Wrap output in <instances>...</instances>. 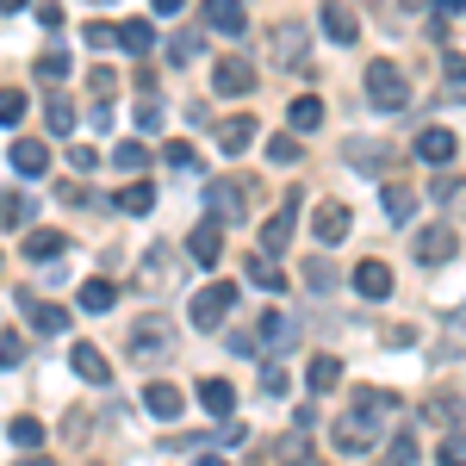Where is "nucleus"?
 Returning a JSON list of instances; mask_svg holds the SVG:
<instances>
[{
  "mask_svg": "<svg viewBox=\"0 0 466 466\" xmlns=\"http://www.w3.org/2000/svg\"><path fill=\"white\" fill-rule=\"evenodd\" d=\"M69 168H75V175H94V168H100V156H94L87 144H75L69 149Z\"/></svg>",
  "mask_w": 466,
  "mask_h": 466,
  "instance_id": "nucleus-47",
  "label": "nucleus"
},
{
  "mask_svg": "<svg viewBox=\"0 0 466 466\" xmlns=\"http://www.w3.org/2000/svg\"><path fill=\"white\" fill-rule=\"evenodd\" d=\"M410 255H417V268H441V261H454V255H461L454 224H423L417 243H410Z\"/></svg>",
  "mask_w": 466,
  "mask_h": 466,
  "instance_id": "nucleus-8",
  "label": "nucleus"
},
{
  "mask_svg": "<svg viewBox=\"0 0 466 466\" xmlns=\"http://www.w3.org/2000/svg\"><path fill=\"white\" fill-rule=\"evenodd\" d=\"M349 287H355L360 299H392V268H386V261H360L355 274H349Z\"/></svg>",
  "mask_w": 466,
  "mask_h": 466,
  "instance_id": "nucleus-13",
  "label": "nucleus"
},
{
  "mask_svg": "<svg viewBox=\"0 0 466 466\" xmlns=\"http://www.w3.org/2000/svg\"><path fill=\"white\" fill-rule=\"evenodd\" d=\"M380 199H386V218H392V224H410V212H417V193H410V187H386Z\"/></svg>",
  "mask_w": 466,
  "mask_h": 466,
  "instance_id": "nucleus-35",
  "label": "nucleus"
},
{
  "mask_svg": "<svg viewBox=\"0 0 466 466\" xmlns=\"http://www.w3.org/2000/svg\"><path fill=\"white\" fill-rule=\"evenodd\" d=\"M19 360H25V336L6 329V336H0V367H19Z\"/></svg>",
  "mask_w": 466,
  "mask_h": 466,
  "instance_id": "nucleus-43",
  "label": "nucleus"
},
{
  "mask_svg": "<svg viewBox=\"0 0 466 466\" xmlns=\"http://www.w3.org/2000/svg\"><path fill=\"white\" fill-rule=\"evenodd\" d=\"M454 410H461V398H448V392H435L430 404H423V417H430V423H454Z\"/></svg>",
  "mask_w": 466,
  "mask_h": 466,
  "instance_id": "nucleus-41",
  "label": "nucleus"
},
{
  "mask_svg": "<svg viewBox=\"0 0 466 466\" xmlns=\"http://www.w3.org/2000/svg\"><path fill=\"white\" fill-rule=\"evenodd\" d=\"M162 162H168V168H193V149L187 144H162Z\"/></svg>",
  "mask_w": 466,
  "mask_h": 466,
  "instance_id": "nucleus-51",
  "label": "nucleus"
},
{
  "mask_svg": "<svg viewBox=\"0 0 466 466\" xmlns=\"http://www.w3.org/2000/svg\"><path fill=\"white\" fill-rule=\"evenodd\" d=\"M292 218H299V193H287V206L261 224V243H255V255H268V261H274V255L287 249V243H292Z\"/></svg>",
  "mask_w": 466,
  "mask_h": 466,
  "instance_id": "nucleus-10",
  "label": "nucleus"
},
{
  "mask_svg": "<svg viewBox=\"0 0 466 466\" xmlns=\"http://www.w3.org/2000/svg\"><path fill=\"white\" fill-rule=\"evenodd\" d=\"M25 218H32V199H25V193H6V199H0V224H6V230L25 224Z\"/></svg>",
  "mask_w": 466,
  "mask_h": 466,
  "instance_id": "nucleus-40",
  "label": "nucleus"
},
{
  "mask_svg": "<svg viewBox=\"0 0 466 466\" xmlns=\"http://www.w3.org/2000/svg\"><path fill=\"white\" fill-rule=\"evenodd\" d=\"M112 162H118V168H149L144 144H118V149H112Z\"/></svg>",
  "mask_w": 466,
  "mask_h": 466,
  "instance_id": "nucleus-45",
  "label": "nucleus"
},
{
  "mask_svg": "<svg viewBox=\"0 0 466 466\" xmlns=\"http://www.w3.org/2000/svg\"><path fill=\"white\" fill-rule=\"evenodd\" d=\"M386 466H417V435L398 430L392 441H386Z\"/></svg>",
  "mask_w": 466,
  "mask_h": 466,
  "instance_id": "nucleus-38",
  "label": "nucleus"
},
{
  "mask_svg": "<svg viewBox=\"0 0 466 466\" xmlns=\"http://www.w3.org/2000/svg\"><path fill=\"white\" fill-rule=\"evenodd\" d=\"M118 212H131V218L156 212V187H149V180H131V187L118 193Z\"/></svg>",
  "mask_w": 466,
  "mask_h": 466,
  "instance_id": "nucleus-31",
  "label": "nucleus"
},
{
  "mask_svg": "<svg viewBox=\"0 0 466 466\" xmlns=\"http://www.w3.org/2000/svg\"><path fill=\"white\" fill-rule=\"evenodd\" d=\"M230 311H237V287H230V280H212V287L193 292V323H199V329H224Z\"/></svg>",
  "mask_w": 466,
  "mask_h": 466,
  "instance_id": "nucleus-5",
  "label": "nucleus"
},
{
  "mask_svg": "<svg viewBox=\"0 0 466 466\" xmlns=\"http://www.w3.org/2000/svg\"><path fill=\"white\" fill-rule=\"evenodd\" d=\"M299 466H318V461H299Z\"/></svg>",
  "mask_w": 466,
  "mask_h": 466,
  "instance_id": "nucleus-61",
  "label": "nucleus"
},
{
  "mask_svg": "<svg viewBox=\"0 0 466 466\" xmlns=\"http://www.w3.org/2000/svg\"><path fill=\"white\" fill-rule=\"evenodd\" d=\"M44 125H50V137H69V131H75V106H69V94H50V100H44Z\"/></svg>",
  "mask_w": 466,
  "mask_h": 466,
  "instance_id": "nucleus-30",
  "label": "nucleus"
},
{
  "mask_svg": "<svg viewBox=\"0 0 466 466\" xmlns=\"http://www.w3.org/2000/svg\"><path fill=\"white\" fill-rule=\"evenodd\" d=\"M199 50H206V32H199V25H180V32L168 37V63H180V69L199 63Z\"/></svg>",
  "mask_w": 466,
  "mask_h": 466,
  "instance_id": "nucleus-24",
  "label": "nucleus"
},
{
  "mask_svg": "<svg viewBox=\"0 0 466 466\" xmlns=\"http://www.w3.org/2000/svg\"><path fill=\"white\" fill-rule=\"evenodd\" d=\"M249 287H261V292H280L287 287V274L268 261V255H249Z\"/></svg>",
  "mask_w": 466,
  "mask_h": 466,
  "instance_id": "nucleus-34",
  "label": "nucleus"
},
{
  "mask_svg": "<svg viewBox=\"0 0 466 466\" xmlns=\"http://www.w3.org/2000/svg\"><path fill=\"white\" fill-rule=\"evenodd\" d=\"M349 156V168L355 175H380V162H386V144H373V137H355V144L342 149Z\"/></svg>",
  "mask_w": 466,
  "mask_h": 466,
  "instance_id": "nucleus-26",
  "label": "nucleus"
},
{
  "mask_svg": "<svg viewBox=\"0 0 466 466\" xmlns=\"http://www.w3.org/2000/svg\"><path fill=\"white\" fill-rule=\"evenodd\" d=\"M137 131H162V106H156V100L137 106Z\"/></svg>",
  "mask_w": 466,
  "mask_h": 466,
  "instance_id": "nucleus-52",
  "label": "nucleus"
},
{
  "mask_svg": "<svg viewBox=\"0 0 466 466\" xmlns=\"http://www.w3.org/2000/svg\"><path fill=\"white\" fill-rule=\"evenodd\" d=\"M299 156H305V149H299V137H292V131L268 137V162H280V168H299Z\"/></svg>",
  "mask_w": 466,
  "mask_h": 466,
  "instance_id": "nucleus-37",
  "label": "nucleus"
},
{
  "mask_svg": "<svg viewBox=\"0 0 466 466\" xmlns=\"http://www.w3.org/2000/svg\"><path fill=\"white\" fill-rule=\"evenodd\" d=\"M305 287H311V292H329V287H336V274H329V261H311V274H305Z\"/></svg>",
  "mask_w": 466,
  "mask_h": 466,
  "instance_id": "nucleus-48",
  "label": "nucleus"
},
{
  "mask_svg": "<svg viewBox=\"0 0 466 466\" xmlns=\"http://www.w3.org/2000/svg\"><path fill=\"white\" fill-rule=\"evenodd\" d=\"M13 168H19V180H44L50 175V149L37 144V137H19L13 144Z\"/></svg>",
  "mask_w": 466,
  "mask_h": 466,
  "instance_id": "nucleus-15",
  "label": "nucleus"
},
{
  "mask_svg": "<svg viewBox=\"0 0 466 466\" xmlns=\"http://www.w3.org/2000/svg\"><path fill=\"white\" fill-rule=\"evenodd\" d=\"M318 19H323V37H329V44H355V37H360V19L342 6V0H329Z\"/></svg>",
  "mask_w": 466,
  "mask_h": 466,
  "instance_id": "nucleus-16",
  "label": "nucleus"
},
{
  "mask_svg": "<svg viewBox=\"0 0 466 466\" xmlns=\"http://www.w3.org/2000/svg\"><path fill=\"white\" fill-rule=\"evenodd\" d=\"M193 466H230V461H224V454H199Z\"/></svg>",
  "mask_w": 466,
  "mask_h": 466,
  "instance_id": "nucleus-57",
  "label": "nucleus"
},
{
  "mask_svg": "<svg viewBox=\"0 0 466 466\" xmlns=\"http://www.w3.org/2000/svg\"><path fill=\"white\" fill-rule=\"evenodd\" d=\"M112 44L131 50V56H149V50H156V25H149V19H125V25L112 32Z\"/></svg>",
  "mask_w": 466,
  "mask_h": 466,
  "instance_id": "nucleus-20",
  "label": "nucleus"
},
{
  "mask_svg": "<svg viewBox=\"0 0 466 466\" xmlns=\"http://www.w3.org/2000/svg\"><path fill=\"white\" fill-rule=\"evenodd\" d=\"M417 156H423V162H435V168H448V162L461 156V137H454L448 125H435V131H423V137H417Z\"/></svg>",
  "mask_w": 466,
  "mask_h": 466,
  "instance_id": "nucleus-14",
  "label": "nucleus"
},
{
  "mask_svg": "<svg viewBox=\"0 0 466 466\" xmlns=\"http://www.w3.org/2000/svg\"><path fill=\"white\" fill-rule=\"evenodd\" d=\"M63 249H69L63 230H32V237H25V255H32V261H56Z\"/></svg>",
  "mask_w": 466,
  "mask_h": 466,
  "instance_id": "nucleus-32",
  "label": "nucleus"
},
{
  "mask_svg": "<svg viewBox=\"0 0 466 466\" xmlns=\"http://www.w3.org/2000/svg\"><path fill=\"white\" fill-rule=\"evenodd\" d=\"M435 13H441V19H454V13H466V0H435Z\"/></svg>",
  "mask_w": 466,
  "mask_h": 466,
  "instance_id": "nucleus-55",
  "label": "nucleus"
},
{
  "mask_svg": "<svg viewBox=\"0 0 466 466\" xmlns=\"http://www.w3.org/2000/svg\"><path fill=\"white\" fill-rule=\"evenodd\" d=\"M255 63H243V56H224V63H212V94H224V100H249L255 94Z\"/></svg>",
  "mask_w": 466,
  "mask_h": 466,
  "instance_id": "nucleus-9",
  "label": "nucleus"
},
{
  "mask_svg": "<svg viewBox=\"0 0 466 466\" xmlns=\"http://www.w3.org/2000/svg\"><path fill=\"white\" fill-rule=\"evenodd\" d=\"M261 392L280 398V392H287V373H280V367H261Z\"/></svg>",
  "mask_w": 466,
  "mask_h": 466,
  "instance_id": "nucleus-53",
  "label": "nucleus"
},
{
  "mask_svg": "<svg viewBox=\"0 0 466 466\" xmlns=\"http://www.w3.org/2000/svg\"><path fill=\"white\" fill-rule=\"evenodd\" d=\"M81 37H87L94 50H106V44H112V25H100V19H87V25H81Z\"/></svg>",
  "mask_w": 466,
  "mask_h": 466,
  "instance_id": "nucleus-50",
  "label": "nucleus"
},
{
  "mask_svg": "<svg viewBox=\"0 0 466 466\" xmlns=\"http://www.w3.org/2000/svg\"><path fill=\"white\" fill-rule=\"evenodd\" d=\"M180 404H187V398H180V386H168V380H149V386H144V410H149V417L168 423V417H180Z\"/></svg>",
  "mask_w": 466,
  "mask_h": 466,
  "instance_id": "nucleus-19",
  "label": "nucleus"
},
{
  "mask_svg": "<svg viewBox=\"0 0 466 466\" xmlns=\"http://www.w3.org/2000/svg\"><path fill=\"white\" fill-rule=\"evenodd\" d=\"M287 125H292V131H318V125H323V100H318V94H299V100L287 106Z\"/></svg>",
  "mask_w": 466,
  "mask_h": 466,
  "instance_id": "nucleus-28",
  "label": "nucleus"
},
{
  "mask_svg": "<svg viewBox=\"0 0 466 466\" xmlns=\"http://www.w3.org/2000/svg\"><path fill=\"white\" fill-rule=\"evenodd\" d=\"M19 311L32 318L37 336H56V329L69 323V311H63V305H44V299H32V292H19Z\"/></svg>",
  "mask_w": 466,
  "mask_h": 466,
  "instance_id": "nucleus-17",
  "label": "nucleus"
},
{
  "mask_svg": "<svg viewBox=\"0 0 466 466\" xmlns=\"http://www.w3.org/2000/svg\"><path fill=\"white\" fill-rule=\"evenodd\" d=\"M19 466H56V461H44V454H25V461H19Z\"/></svg>",
  "mask_w": 466,
  "mask_h": 466,
  "instance_id": "nucleus-59",
  "label": "nucleus"
},
{
  "mask_svg": "<svg viewBox=\"0 0 466 466\" xmlns=\"http://www.w3.org/2000/svg\"><path fill=\"white\" fill-rule=\"evenodd\" d=\"M311 230H318V243H342L349 237V206H318V218H311Z\"/></svg>",
  "mask_w": 466,
  "mask_h": 466,
  "instance_id": "nucleus-23",
  "label": "nucleus"
},
{
  "mask_svg": "<svg viewBox=\"0 0 466 466\" xmlns=\"http://www.w3.org/2000/svg\"><path fill=\"white\" fill-rule=\"evenodd\" d=\"M175 355V329L162 318H137V329H131V360L137 367H156V360Z\"/></svg>",
  "mask_w": 466,
  "mask_h": 466,
  "instance_id": "nucleus-4",
  "label": "nucleus"
},
{
  "mask_svg": "<svg viewBox=\"0 0 466 466\" xmlns=\"http://www.w3.org/2000/svg\"><path fill=\"white\" fill-rule=\"evenodd\" d=\"M149 6H156V13H180L187 0H149Z\"/></svg>",
  "mask_w": 466,
  "mask_h": 466,
  "instance_id": "nucleus-56",
  "label": "nucleus"
},
{
  "mask_svg": "<svg viewBox=\"0 0 466 466\" xmlns=\"http://www.w3.org/2000/svg\"><path fill=\"white\" fill-rule=\"evenodd\" d=\"M268 63L287 75H311V25L305 19H280L268 32Z\"/></svg>",
  "mask_w": 466,
  "mask_h": 466,
  "instance_id": "nucleus-2",
  "label": "nucleus"
},
{
  "mask_svg": "<svg viewBox=\"0 0 466 466\" xmlns=\"http://www.w3.org/2000/svg\"><path fill=\"white\" fill-rule=\"evenodd\" d=\"M292 342H299V318H287L280 305L255 318V336H249V349H261V355H280V349H292Z\"/></svg>",
  "mask_w": 466,
  "mask_h": 466,
  "instance_id": "nucleus-7",
  "label": "nucleus"
},
{
  "mask_svg": "<svg viewBox=\"0 0 466 466\" xmlns=\"http://www.w3.org/2000/svg\"><path fill=\"white\" fill-rule=\"evenodd\" d=\"M69 367H75V373H81V380H87V386H106V380H112L106 355H100L94 342H75V349H69Z\"/></svg>",
  "mask_w": 466,
  "mask_h": 466,
  "instance_id": "nucleus-18",
  "label": "nucleus"
},
{
  "mask_svg": "<svg viewBox=\"0 0 466 466\" xmlns=\"http://www.w3.org/2000/svg\"><path fill=\"white\" fill-rule=\"evenodd\" d=\"M19 6H32V0H0V13H19Z\"/></svg>",
  "mask_w": 466,
  "mask_h": 466,
  "instance_id": "nucleus-58",
  "label": "nucleus"
},
{
  "mask_svg": "<svg viewBox=\"0 0 466 466\" xmlns=\"http://www.w3.org/2000/svg\"><path fill=\"white\" fill-rule=\"evenodd\" d=\"M386 410H398L392 392H355L349 417H336V423H329L336 454H373V448H380V435H386Z\"/></svg>",
  "mask_w": 466,
  "mask_h": 466,
  "instance_id": "nucleus-1",
  "label": "nucleus"
},
{
  "mask_svg": "<svg viewBox=\"0 0 466 466\" xmlns=\"http://www.w3.org/2000/svg\"><path fill=\"white\" fill-rule=\"evenodd\" d=\"M441 69H448V94H454V100H466V56H448Z\"/></svg>",
  "mask_w": 466,
  "mask_h": 466,
  "instance_id": "nucleus-44",
  "label": "nucleus"
},
{
  "mask_svg": "<svg viewBox=\"0 0 466 466\" xmlns=\"http://www.w3.org/2000/svg\"><path fill=\"white\" fill-rule=\"evenodd\" d=\"M461 187H466V180L454 175V168H441V175H435V187H430V193H435V199H461Z\"/></svg>",
  "mask_w": 466,
  "mask_h": 466,
  "instance_id": "nucleus-46",
  "label": "nucleus"
},
{
  "mask_svg": "<svg viewBox=\"0 0 466 466\" xmlns=\"http://www.w3.org/2000/svg\"><path fill=\"white\" fill-rule=\"evenodd\" d=\"M69 69H75V63H69V50H44V56L32 63V75L44 81V87H56V81H69Z\"/></svg>",
  "mask_w": 466,
  "mask_h": 466,
  "instance_id": "nucleus-29",
  "label": "nucleus"
},
{
  "mask_svg": "<svg viewBox=\"0 0 466 466\" xmlns=\"http://www.w3.org/2000/svg\"><path fill=\"white\" fill-rule=\"evenodd\" d=\"M112 305H118V287L112 280H87L81 287V311H112Z\"/></svg>",
  "mask_w": 466,
  "mask_h": 466,
  "instance_id": "nucleus-36",
  "label": "nucleus"
},
{
  "mask_svg": "<svg viewBox=\"0 0 466 466\" xmlns=\"http://www.w3.org/2000/svg\"><path fill=\"white\" fill-rule=\"evenodd\" d=\"M360 87H367V100H373L380 112H404V106H410V81H404V69L386 63V56L360 69Z\"/></svg>",
  "mask_w": 466,
  "mask_h": 466,
  "instance_id": "nucleus-3",
  "label": "nucleus"
},
{
  "mask_svg": "<svg viewBox=\"0 0 466 466\" xmlns=\"http://www.w3.org/2000/svg\"><path fill=\"white\" fill-rule=\"evenodd\" d=\"M199 404H206V417H230V410H237L230 380H199Z\"/></svg>",
  "mask_w": 466,
  "mask_h": 466,
  "instance_id": "nucleus-27",
  "label": "nucleus"
},
{
  "mask_svg": "<svg viewBox=\"0 0 466 466\" xmlns=\"http://www.w3.org/2000/svg\"><path fill=\"white\" fill-rule=\"evenodd\" d=\"M435 461H441V466H466V435H441Z\"/></svg>",
  "mask_w": 466,
  "mask_h": 466,
  "instance_id": "nucleus-42",
  "label": "nucleus"
},
{
  "mask_svg": "<svg viewBox=\"0 0 466 466\" xmlns=\"http://www.w3.org/2000/svg\"><path fill=\"white\" fill-rule=\"evenodd\" d=\"M305 386H311V392H336V386H342V360H336V355H311Z\"/></svg>",
  "mask_w": 466,
  "mask_h": 466,
  "instance_id": "nucleus-25",
  "label": "nucleus"
},
{
  "mask_svg": "<svg viewBox=\"0 0 466 466\" xmlns=\"http://www.w3.org/2000/svg\"><path fill=\"white\" fill-rule=\"evenodd\" d=\"M187 255H193L199 268H218V255H224V230H218V224H199V230L187 237Z\"/></svg>",
  "mask_w": 466,
  "mask_h": 466,
  "instance_id": "nucleus-21",
  "label": "nucleus"
},
{
  "mask_svg": "<svg viewBox=\"0 0 466 466\" xmlns=\"http://www.w3.org/2000/svg\"><path fill=\"white\" fill-rule=\"evenodd\" d=\"M19 118H25V87H0V125L13 131Z\"/></svg>",
  "mask_w": 466,
  "mask_h": 466,
  "instance_id": "nucleus-39",
  "label": "nucleus"
},
{
  "mask_svg": "<svg viewBox=\"0 0 466 466\" xmlns=\"http://www.w3.org/2000/svg\"><path fill=\"white\" fill-rule=\"evenodd\" d=\"M6 435H13V448H25V454H37V448H44V423H37V417H13V423H6Z\"/></svg>",
  "mask_w": 466,
  "mask_h": 466,
  "instance_id": "nucleus-33",
  "label": "nucleus"
},
{
  "mask_svg": "<svg viewBox=\"0 0 466 466\" xmlns=\"http://www.w3.org/2000/svg\"><path fill=\"white\" fill-rule=\"evenodd\" d=\"M37 25H44V32H56V25H63V6H56V0H44V6H37Z\"/></svg>",
  "mask_w": 466,
  "mask_h": 466,
  "instance_id": "nucleus-54",
  "label": "nucleus"
},
{
  "mask_svg": "<svg viewBox=\"0 0 466 466\" xmlns=\"http://www.w3.org/2000/svg\"><path fill=\"white\" fill-rule=\"evenodd\" d=\"M87 125H94V131H112V100H100V94H94V106H87Z\"/></svg>",
  "mask_w": 466,
  "mask_h": 466,
  "instance_id": "nucleus-49",
  "label": "nucleus"
},
{
  "mask_svg": "<svg viewBox=\"0 0 466 466\" xmlns=\"http://www.w3.org/2000/svg\"><path fill=\"white\" fill-rule=\"evenodd\" d=\"M404 6H423V0H404Z\"/></svg>",
  "mask_w": 466,
  "mask_h": 466,
  "instance_id": "nucleus-60",
  "label": "nucleus"
},
{
  "mask_svg": "<svg viewBox=\"0 0 466 466\" xmlns=\"http://www.w3.org/2000/svg\"><path fill=\"white\" fill-rule=\"evenodd\" d=\"M175 287V255L162 249V243H156V249L144 255V274H137V292H168Z\"/></svg>",
  "mask_w": 466,
  "mask_h": 466,
  "instance_id": "nucleus-12",
  "label": "nucleus"
},
{
  "mask_svg": "<svg viewBox=\"0 0 466 466\" xmlns=\"http://www.w3.org/2000/svg\"><path fill=\"white\" fill-rule=\"evenodd\" d=\"M249 144H255V118L237 112V118H224V125H218V149H224V156H243Z\"/></svg>",
  "mask_w": 466,
  "mask_h": 466,
  "instance_id": "nucleus-22",
  "label": "nucleus"
},
{
  "mask_svg": "<svg viewBox=\"0 0 466 466\" xmlns=\"http://www.w3.org/2000/svg\"><path fill=\"white\" fill-rule=\"evenodd\" d=\"M206 25L218 37H243L249 32V6L243 0H206Z\"/></svg>",
  "mask_w": 466,
  "mask_h": 466,
  "instance_id": "nucleus-11",
  "label": "nucleus"
},
{
  "mask_svg": "<svg viewBox=\"0 0 466 466\" xmlns=\"http://www.w3.org/2000/svg\"><path fill=\"white\" fill-rule=\"evenodd\" d=\"M243 218H249L243 187H237V180H212V187H206V224L224 230V224H243Z\"/></svg>",
  "mask_w": 466,
  "mask_h": 466,
  "instance_id": "nucleus-6",
  "label": "nucleus"
}]
</instances>
